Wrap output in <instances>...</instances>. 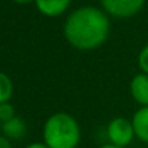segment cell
Segmentation results:
<instances>
[{
	"label": "cell",
	"mask_w": 148,
	"mask_h": 148,
	"mask_svg": "<svg viewBox=\"0 0 148 148\" xmlns=\"http://www.w3.org/2000/svg\"><path fill=\"white\" fill-rule=\"evenodd\" d=\"M99 148H122V147H118V145H114V144L108 143V144H103V145H101Z\"/></svg>",
	"instance_id": "obj_15"
},
{
	"label": "cell",
	"mask_w": 148,
	"mask_h": 148,
	"mask_svg": "<svg viewBox=\"0 0 148 148\" xmlns=\"http://www.w3.org/2000/svg\"><path fill=\"white\" fill-rule=\"evenodd\" d=\"M81 137L78 121L68 112H55L43 124L42 138L49 148H78Z\"/></svg>",
	"instance_id": "obj_2"
},
{
	"label": "cell",
	"mask_w": 148,
	"mask_h": 148,
	"mask_svg": "<svg viewBox=\"0 0 148 148\" xmlns=\"http://www.w3.org/2000/svg\"><path fill=\"white\" fill-rule=\"evenodd\" d=\"M68 43L78 50H94L109 36V16L99 7L82 6L68 14L63 25Z\"/></svg>",
	"instance_id": "obj_1"
},
{
	"label": "cell",
	"mask_w": 148,
	"mask_h": 148,
	"mask_svg": "<svg viewBox=\"0 0 148 148\" xmlns=\"http://www.w3.org/2000/svg\"><path fill=\"white\" fill-rule=\"evenodd\" d=\"M0 130H1V134H3L7 140H10V141H19V140H22V138L26 135V132H27V125H26V122H25L20 116L16 115V116H13L12 119L3 122V124L0 125Z\"/></svg>",
	"instance_id": "obj_7"
},
{
	"label": "cell",
	"mask_w": 148,
	"mask_h": 148,
	"mask_svg": "<svg viewBox=\"0 0 148 148\" xmlns=\"http://www.w3.org/2000/svg\"><path fill=\"white\" fill-rule=\"evenodd\" d=\"M13 116H16V111H14V106L10 103V102H4V103H0V125L9 119H12Z\"/></svg>",
	"instance_id": "obj_10"
},
{
	"label": "cell",
	"mask_w": 148,
	"mask_h": 148,
	"mask_svg": "<svg viewBox=\"0 0 148 148\" xmlns=\"http://www.w3.org/2000/svg\"><path fill=\"white\" fill-rule=\"evenodd\" d=\"M130 94L140 106H148V75L137 73L130 82Z\"/></svg>",
	"instance_id": "obj_5"
},
{
	"label": "cell",
	"mask_w": 148,
	"mask_h": 148,
	"mask_svg": "<svg viewBox=\"0 0 148 148\" xmlns=\"http://www.w3.org/2000/svg\"><path fill=\"white\" fill-rule=\"evenodd\" d=\"M17 4H30V3H35V0H12Z\"/></svg>",
	"instance_id": "obj_14"
},
{
	"label": "cell",
	"mask_w": 148,
	"mask_h": 148,
	"mask_svg": "<svg viewBox=\"0 0 148 148\" xmlns=\"http://www.w3.org/2000/svg\"><path fill=\"white\" fill-rule=\"evenodd\" d=\"M25 148H49L43 141H35V143H30L27 144Z\"/></svg>",
	"instance_id": "obj_13"
},
{
	"label": "cell",
	"mask_w": 148,
	"mask_h": 148,
	"mask_svg": "<svg viewBox=\"0 0 148 148\" xmlns=\"http://www.w3.org/2000/svg\"><path fill=\"white\" fill-rule=\"evenodd\" d=\"M147 0H101L102 10L116 19H130L137 16L145 6Z\"/></svg>",
	"instance_id": "obj_4"
},
{
	"label": "cell",
	"mask_w": 148,
	"mask_h": 148,
	"mask_svg": "<svg viewBox=\"0 0 148 148\" xmlns=\"http://www.w3.org/2000/svg\"><path fill=\"white\" fill-rule=\"evenodd\" d=\"M71 3L72 0H35L36 9L46 17H58L63 14Z\"/></svg>",
	"instance_id": "obj_6"
},
{
	"label": "cell",
	"mask_w": 148,
	"mask_h": 148,
	"mask_svg": "<svg viewBox=\"0 0 148 148\" xmlns=\"http://www.w3.org/2000/svg\"><path fill=\"white\" fill-rule=\"evenodd\" d=\"M13 91H14V86L10 76L0 71V103L10 102V99L13 97Z\"/></svg>",
	"instance_id": "obj_9"
},
{
	"label": "cell",
	"mask_w": 148,
	"mask_h": 148,
	"mask_svg": "<svg viewBox=\"0 0 148 148\" xmlns=\"http://www.w3.org/2000/svg\"><path fill=\"white\" fill-rule=\"evenodd\" d=\"M135 138L148 145V106H140L131 118Z\"/></svg>",
	"instance_id": "obj_8"
},
{
	"label": "cell",
	"mask_w": 148,
	"mask_h": 148,
	"mask_svg": "<svg viewBox=\"0 0 148 148\" xmlns=\"http://www.w3.org/2000/svg\"><path fill=\"white\" fill-rule=\"evenodd\" d=\"M0 148H13L12 141H10V140H7L3 134H0Z\"/></svg>",
	"instance_id": "obj_12"
},
{
	"label": "cell",
	"mask_w": 148,
	"mask_h": 148,
	"mask_svg": "<svg viewBox=\"0 0 148 148\" xmlns=\"http://www.w3.org/2000/svg\"><path fill=\"white\" fill-rule=\"evenodd\" d=\"M106 137L108 141L114 145L122 148L128 147L135 138L131 119L125 116H115L114 119H111L106 127Z\"/></svg>",
	"instance_id": "obj_3"
},
{
	"label": "cell",
	"mask_w": 148,
	"mask_h": 148,
	"mask_svg": "<svg viewBox=\"0 0 148 148\" xmlns=\"http://www.w3.org/2000/svg\"><path fill=\"white\" fill-rule=\"evenodd\" d=\"M137 62H138V68H140V71H141L143 73H147L148 75V43L145 45V46L141 48L140 53H138V59H137Z\"/></svg>",
	"instance_id": "obj_11"
}]
</instances>
